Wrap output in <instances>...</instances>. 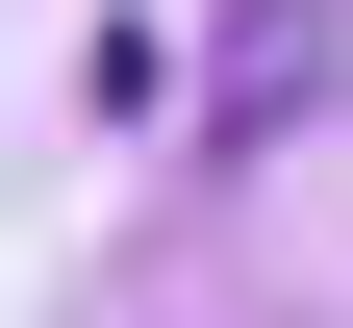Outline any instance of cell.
<instances>
[{
    "label": "cell",
    "mask_w": 353,
    "mask_h": 328,
    "mask_svg": "<svg viewBox=\"0 0 353 328\" xmlns=\"http://www.w3.org/2000/svg\"><path fill=\"white\" fill-rule=\"evenodd\" d=\"M303 76H328V0H228V102L202 126L252 152V126H303Z\"/></svg>",
    "instance_id": "1"
}]
</instances>
